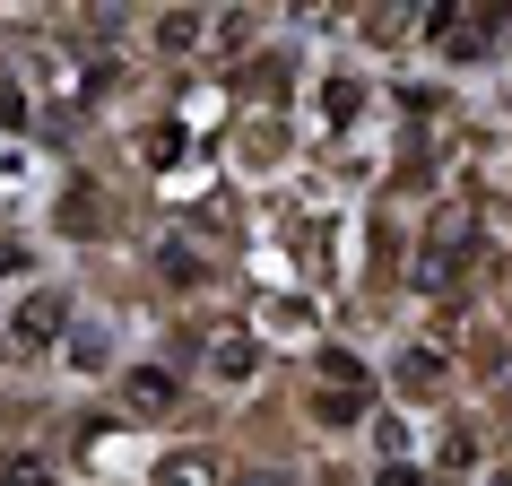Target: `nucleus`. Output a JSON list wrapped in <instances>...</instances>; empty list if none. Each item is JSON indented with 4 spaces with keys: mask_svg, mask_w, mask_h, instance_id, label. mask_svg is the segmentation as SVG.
I'll use <instances>...</instances> for the list:
<instances>
[{
    "mask_svg": "<svg viewBox=\"0 0 512 486\" xmlns=\"http://www.w3.org/2000/svg\"><path fill=\"white\" fill-rule=\"evenodd\" d=\"M122 408H139V417H165V408H174V374H165V365H139V374H122Z\"/></svg>",
    "mask_w": 512,
    "mask_h": 486,
    "instance_id": "obj_1",
    "label": "nucleus"
},
{
    "mask_svg": "<svg viewBox=\"0 0 512 486\" xmlns=\"http://www.w3.org/2000/svg\"><path fill=\"white\" fill-rule=\"evenodd\" d=\"M209 365H217V382H243V374H252V339H243V330H217Z\"/></svg>",
    "mask_w": 512,
    "mask_h": 486,
    "instance_id": "obj_2",
    "label": "nucleus"
},
{
    "mask_svg": "<svg viewBox=\"0 0 512 486\" xmlns=\"http://www.w3.org/2000/svg\"><path fill=\"white\" fill-rule=\"evenodd\" d=\"M157 486H217V469H209L200 452H174V460L157 469Z\"/></svg>",
    "mask_w": 512,
    "mask_h": 486,
    "instance_id": "obj_3",
    "label": "nucleus"
},
{
    "mask_svg": "<svg viewBox=\"0 0 512 486\" xmlns=\"http://www.w3.org/2000/svg\"><path fill=\"white\" fill-rule=\"evenodd\" d=\"M400 382H408V391H434V382H443V365H434V356L417 348V356H408V365H400Z\"/></svg>",
    "mask_w": 512,
    "mask_h": 486,
    "instance_id": "obj_4",
    "label": "nucleus"
},
{
    "mask_svg": "<svg viewBox=\"0 0 512 486\" xmlns=\"http://www.w3.org/2000/svg\"><path fill=\"white\" fill-rule=\"evenodd\" d=\"M53 330H61V296H44V304L27 313V339H53Z\"/></svg>",
    "mask_w": 512,
    "mask_h": 486,
    "instance_id": "obj_5",
    "label": "nucleus"
},
{
    "mask_svg": "<svg viewBox=\"0 0 512 486\" xmlns=\"http://www.w3.org/2000/svg\"><path fill=\"white\" fill-rule=\"evenodd\" d=\"M243 486H296V478H278V469H270V478H243Z\"/></svg>",
    "mask_w": 512,
    "mask_h": 486,
    "instance_id": "obj_6",
    "label": "nucleus"
}]
</instances>
